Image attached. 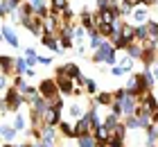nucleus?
<instances>
[{
	"label": "nucleus",
	"mask_w": 158,
	"mask_h": 147,
	"mask_svg": "<svg viewBox=\"0 0 158 147\" xmlns=\"http://www.w3.org/2000/svg\"><path fill=\"white\" fill-rule=\"evenodd\" d=\"M59 45H61V50H70V48H73L75 45V41H73V36H59Z\"/></svg>",
	"instance_id": "obj_37"
},
{
	"label": "nucleus",
	"mask_w": 158,
	"mask_h": 147,
	"mask_svg": "<svg viewBox=\"0 0 158 147\" xmlns=\"http://www.w3.org/2000/svg\"><path fill=\"white\" fill-rule=\"evenodd\" d=\"M20 25H23L25 29H30V32L34 36H43V18L39 16V14H32V16H23V20H20Z\"/></svg>",
	"instance_id": "obj_4"
},
{
	"label": "nucleus",
	"mask_w": 158,
	"mask_h": 147,
	"mask_svg": "<svg viewBox=\"0 0 158 147\" xmlns=\"http://www.w3.org/2000/svg\"><path fill=\"white\" fill-rule=\"evenodd\" d=\"M158 0H140V7H149V5H156Z\"/></svg>",
	"instance_id": "obj_47"
},
{
	"label": "nucleus",
	"mask_w": 158,
	"mask_h": 147,
	"mask_svg": "<svg viewBox=\"0 0 158 147\" xmlns=\"http://www.w3.org/2000/svg\"><path fill=\"white\" fill-rule=\"evenodd\" d=\"M118 66H120L124 72H129V70L133 68V59H129L127 54H124V57H118Z\"/></svg>",
	"instance_id": "obj_31"
},
{
	"label": "nucleus",
	"mask_w": 158,
	"mask_h": 147,
	"mask_svg": "<svg viewBox=\"0 0 158 147\" xmlns=\"http://www.w3.org/2000/svg\"><path fill=\"white\" fill-rule=\"evenodd\" d=\"M16 147H32L30 143H20V145H16Z\"/></svg>",
	"instance_id": "obj_49"
},
{
	"label": "nucleus",
	"mask_w": 158,
	"mask_h": 147,
	"mask_svg": "<svg viewBox=\"0 0 158 147\" xmlns=\"http://www.w3.org/2000/svg\"><path fill=\"white\" fill-rule=\"evenodd\" d=\"M75 134H77V138L79 136H86V134H93V129H90V122H88V118H81V120H77L75 122Z\"/></svg>",
	"instance_id": "obj_16"
},
{
	"label": "nucleus",
	"mask_w": 158,
	"mask_h": 147,
	"mask_svg": "<svg viewBox=\"0 0 158 147\" xmlns=\"http://www.w3.org/2000/svg\"><path fill=\"white\" fill-rule=\"evenodd\" d=\"M36 63H41V66H50V63H52V59H50V57H36Z\"/></svg>",
	"instance_id": "obj_42"
},
{
	"label": "nucleus",
	"mask_w": 158,
	"mask_h": 147,
	"mask_svg": "<svg viewBox=\"0 0 158 147\" xmlns=\"http://www.w3.org/2000/svg\"><path fill=\"white\" fill-rule=\"evenodd\" d=\"M11 14V7H9V2L7 0H0V18H7Z\"/></svg>",
	"instance_id": "obj_38"
},
{
	"label": "nucleus",
	"mask_w": 158,
	"mask_h": 147,
	"mask_svg": "<svg viewBox=\"0 0 158 147\" xmlns=\"http://www.w3.org/2000/svg\"><path fill=\"white\" fill-rule=\"evenodd\" d=\"M127 131H129V129L124 127V122H118V124H115V127H113V129H111V136H113V138H120V141H124V136H127Z\"/></svg>",
	"instance_id": "obj_27"
},
{
	"label": "nucleus",
	"mask_w": 158,
	"mask_h": 147,
	"mask_svg": "<svg viewBox=\"0 0 158 147\" xmlns=\"http://www.w3.org/2000/svg\"><path fill=\"white\" fill-rule=\"evenodd\" d=\"M99 147H111V145H99Z\"/></svg>",
	"instance_id": "obj_53"
},
{
	"label": "nucleus",
	"mask_w": 158,
	"mask_h": 147,
	"mask_svg": "<svg viewBox=\"0 0 158 147\" xmlns=\"http://www.w3.org/2000/svg\"><path fill=\"white\" fill-rule=\"evenodd\" d=\"M56 134H59V131H56V127H43V131H41V141L54 147V143H56Z\"/></svg>",
	"instance_id": "obj_17"
},
{
	"label": "nucleus",
	"mask_w": 158,
	"mask_h": 147,
	"mask_svg": "<svg viewBox=\"0 0 158 147\" xmlns=\"http://www.w3.org/2000/svg\"><path fill=\"white\" fill-rule=\"evenodd\" d=\"M93 61H95V63H109L111 68H113V66H118V52H115V48H113L109 41H104L102 48H97L95 52H93Z\"/></svg>",
	"instance_id": "obj_1"
},
{
	"label": "nucleus",
	"mask_w": 158,
	"mask_h": 147,
	"mask_svg": "<svg viewBox=\"0 0 158 147\" xmlns=\"http://www.w3.org/2000/svg\"><path fill=\"white\" fill-rule=\"evenodd\" d=\"M118 122H120V115H115V113H109V115H106V118H104V122H102V124H104V127H106V129H109V131H111V129H113V127H115V124H118Z\"/></svg>",
	"instance_id": "obj_32"
},
{
	"label": "nucleus",
	"mask_w": 158,
	"mask_h": 147,
	"mask_svg": "<svg viewBox=\"0 0 158 147\" xmlns=\"http://www.w3.org/2000/svg\"><path fill=\"white\" fill-rule=\"evenodd\" d=\"M56 131H59L61 136H66V138H75V141H77V134H75V122H70V120H61L59 124H56Z\"/></svg>",
	"instance_id": "obj_12"
},
{
	"label": "nucleus",
	"mask_w": 158,
	"mask_h": 147,
	"mask_svg": "<svg viewBox=\"0 0 158 147\" xmlns=\"http://www.w3.org/2000/svg\"><path fill=\"white\" fill-rule=\"evenodd\" d=\"M93 138H95L97 145H106V143H109V138H111V131L106 129L104 124H99L97 129H93Z\"/></svg>",
	"instance_id": "obj_14"
},
{
	"label": "nucleus",
	"mask_w": 158,
	"mask_h": 147,
	"mask_svg": "<svg viewBox=\"0 0 158 147\" xmlns=\"http://www.w3.org/2000/svg\"><path fill=\"white\" fill-rule=\"evenodd\" d=\"M27 86H30V84H27L23 77H14V88H18L23 95H25V91H27Z\"/></svg>",
	"instance_id": "obj_36"
},
{
	"label": "nucleus",
	"mask_w": 158,
	"mask_h": 147,
	"mask_svg": "<svg viewBox=\"0 0 158 147\" xmlns=\"http://www.w3.org/2000/svg\"><path fill=\"white\" fill-rule=\"evenodd\" d=\"M41 43H43V45H45V48H50V50H52V52H66V50H61V45H59V36H56V34H43L41 36Z\"/></svg>",
	"instance_id": "obj_10"
},
{
	"label": "nucleus",
	"mask_w": 158,
	"mask_h": 147,
	"mask_svg": "<svg viewBox=\"0 0 158 147\" xmlns=\"http://www.w3.org/2000/svg\"><path fill=\"white\" fill-rule=\"evenodd\" d=\"M104 41H106V39H102L99 34H90V36H88V48L93 50V52H95L97 48H102V43H104Z\"/></svg>",
	"instance_id": "obj_28"
},
{
	"label": "nucleus",
	"mask_w": 158,
	"mask_h": 147,
	"mask_svg": "<svg viewBox=\"0 0 158 147\" xmlns=\"http://www.w3.org/2000/svg\"><path fill=\"white\" fill-rule=\"evenodd\" d=\"M135 41H138V43L149 41V29H147V23H145V25H135Z\"/></svg>",
	"instance_id": "obj_23"
},
{
	"label": "nucleus",
	"mask_w": 158,
	"mask_h": 147,
	"mask_svg": "<svg viewBox=\"0 0 158 147\" xmlns=\"http://www.w3.org/2000/svg\"><path fill=\"white\" fill-rule=\"evenodd\" d=\"M61 113H63V109L50 106L45 111V115H43V124H45V127H56V124L61 122Z\"/></svg>",
	"instance_id": "obj_7"
},
{
	"label": "nucleus",
	"mask_w": 158,
	"mask_h": 147,
	"mask_svg": "<svg viewBox=\"0 0 158 147\" xmlns=\"http://www.w3.org/2000/svg\"><path fill=\"white\" fill-rule=\"evenodd\" d=\"M111 75H113V77H120V75H124V70H122L120 66H113V68H111Z\"/></svg>",
	"instance_id": "obj_44"
},
{
	"label": "nucleus",
	"mask_w": 158,
	"mask_h": 147,
	"mask_svg": "<svg viewBox=\"0 0 158 147\" xmlns=\"http://www.w3.org/2000/svg\"><path fill=\"white\" fill-rule=\"evenodd\" d=\"M0 115H2V102H0Z\"/></svg>",
	"instance_id": "obj_51"
},
{
	"label": "nucleus",
	"mask_w": 158,
	"mask_h": 147,
	"mask_svg": "<svg viewBox=\"0 0 158 147\" xmlns=\"http://www.w3.org/2000/svg\"><path fill=\"white\" fill-rule=\"evenodd\" d=\"M11 127H14V129H16L18 134H20V131H23V129L27 127V120H25V115H23V113H16V118H14V122H11Z\"/></svg>",
	"instance_id": "obj_29"
},
{
	"label": "nucleus",
	"mask_w": 158,
	"mask_h": 147,
	"mask_svg": "<svg viewBox=\"0 0 158 147\" xmlns=\"http://www.w3.org/2000/svg\"><path fill=\"white\" fill-rule=\"evenodd\" d=\"M120 34H122V39H124L127 43H133V41H135V25H133V23H127V20H124V25H122Z\"/></svg>",
	"instance_id": "obj_18"
},
{
	"label": "nucleus",
	"mask_w": 158,
	"mask_h": 147,
	"mask_svg": "<svg viewBox=\"0 0 158 147\" xmlns=\"http://www.w3.org/2000/svg\"><path fill=\"white\" fill-rule=\"evenodd\" d=\"M25 57L27 59H34V57H36V50H34V48H25Z\"/></svg>",
	"instance_id": "obj_45"
},
{
	"label": "nucleus",
	"mask_w": 158,
	"mask_h": 147,
	"mask_svg": "<svg viewBox=\"0 0 158 147\" xmlns=\"http://www.w3.org/2000/svg\"><path fill=\"white\" fill-rule=\"evenodd\" d=\"M77 147H99V145L95 143L93 134H86V136H79L77 138Z\"/></svg>",
	"instance_id": "obj_24"
},
{
	"label": "nucleus",
	"mask_w": 158,
	"mask_h": 147,
	"mask_svg": "<svg viewBox=\"0 0 158 147\" xmlns=\"http://www.w3.org/2000/svg\"><path fill=\"white\" fill-rule=\"evenodd\" d=\"M109 109H111V113H115V115L122 118V102H115V100H113V104H111Z\"/></svg>",
	"instance_id": "obj_40"
},
{
	"label": "nucleus",
	"mask_w": 158,
	"mask_h": 147,
	"mask_svg": "<svg viewBox=\"0 0 158 147\" xmlns=\"http://www.w3.org/2000/svg\"><path fill=\"white\" fill-rule=\"evenodd\" d=\"M0 136L5 138V143H11L14 138L18 136V131L11 127V124H2V127H0Z\"/></svg>",
	"instance_id": "obj_21"
},
{
	"label": "nucleus",
	"mask_w": 158,
	"mask_h": 147,
	"mask_svg": "<svg viewBox=\"0 0 158 147\" xmlns=\"http://www.w3.org/2000/svg\"><path fill=\"white\" fill-rule=\"evenodd\" d=\"M7 2H9V7H11V11H14V9H18V7H20V5L25 2V0H7Z\"/></svg>",
	"instance_id": "obj_43"
},
{
	"label": "nucleus",
	"mask_w": 158,
	"mask_h": 147,
	"mask_svg": "<svg viewBox=\"0 0 158 147\" xmlns=\"http://www.w3.org/2000/svg\"><path fill=\"white\" fill-rule=\"evenodd\" d=\"M0 32H2V39L9 43L11 48H18V45H20V41H18V36H16V32H14V27H11V25H7V23H5Z\"/></svg>",
	"instance_id": "obj_11"
},
{
	"label": "nucleus",
	"mask_w": 158,
	"mask_h": 147,
	"mask_svg": "<svg viewBox=\"0 0 158 147\" xmlns=\"http://www.w3.org/2000/svg\"><path fill=\"white\" fill-rule=\"evenodd\" d=\"M2 41H5V39H2V32H0V43H2Z\"/></svg>",
	"instance_id": "obj_52"
},
{
	"label": "nucleus",
	"mask_w": 158,
	"mask_h": 147,
	"mask_svg": "<svg viewBox=\"0 0 158 147\" xmlns=\"http://www.w3.org/2000/svg\"><path fill=\"white\" fill-rule=\"evenodd\" d=\"M2 147H16V145H11V143H5V145H2Z\"/></svg>",
	"instance_id": "obj_50"
},
{
	"label": "nucleus",
	"mask_w": 158,
	"mask_h": 147,
	"mask_svg": "<svg viewBox=\"0 0 158 147\" xmlns=\"http://www.w3.org/2000/svg\"><path fill=\"white\" fill-rule=\"evenodd\" d=\"M95 11H104V9H111V7H109V2H106V0H95Z\"/></svg>",
	"instance_id": "obj_41"
},
{
	"label": "nucleus",
	"mask_w": 158,
	"mask_h": 147,
	"mask_svg": "<svg viewBox=\"0 0 158 147\" xmlns=\"http://www.w3.org/2000/svg\"><path fill=\"white\" fill-rule=\"evenodd\" d=\"M147 147H158V131H156V127L152 124V127L147 129Z\"/></svg>",
	"instance_id": "obj_25"
},
{
	"label": "nucleus",
	"mask_w": 158,
	"mask_h": 147,
	"mask_svg": "<svg viewBox=\"0 0 158 147\" xmlns=\"http://www.w3.org/2000/svg\"><path fill=\"white\" fill-rule=\"evenodd\" d=\"M124 127H127V129H142V127H140V120H138L135 115H127V118H124Z\"/></svg>",
	"instance_id": "obj_33"
},
{
	"label": "nucleus",
	"mask_w": 158,
	"mask_h": 147,
	"mask_svg": "<svg viewBox=\"0 0 158 147\" xmlns=\"http://www.w3.org/2000/svg\"><path fill=\"white\" fill-rule=\"evenodd\" d=\"M149 70H152V75H154V79H158V61L152 66V68H149Z\"/></svg>",
	"instance_id": "obj_46"
},
{
	"label": "nucleus",
	"mask_w": 158,
	"mask_h": 147,
	"mask_svg": "<svg viewBox=\"0 0 158 147\" xmlns=\"http://www.w3.org/2000/svg\"><path fill=\"white\" fill-rule=\"evenodd\" d=\"M68 0H50V11H54V14H61L63 9H68Z\"/></svg>",
	"instance_id": "obj_26"
},
{
	"label": "nucleus",
	"mask_w": 158,
	"mask_h": 147,
	"mask_svg": "<svg viewBox=\"0 0 158 147\" xmlns=\"http://www.w3.org/2000/svg\"><path fill=\"white\" fill-rule=\"evenodd\" d=\"M56 77H66V79H73V82H79L84 75H81V70H79V66L77 63H63L56 68Z\"/></svg>",
	"instance_id": "obj_5"
},
{
	"label": "nucleus",
	"mask_w": 158,
	"mask_h": 147,
	"mask_svg": "<svg viewBox=\"0 0 158 147\" xmlns=\"http://www.w3.org/2000/svg\"><path fill=\"white\" fill-rule=\"evenodd\" d=\"M131 11H133V5L129 2V0H120V2H118V14H120V18L131 16Z\"/></svg>",
	"instance_id": "obj_22"
},
{
	"label": "nucleus",
	"mask_w": 158,
	"mask_h": 147,
	"mask_svg": "<svg viewBox=\"0 0 158 147\" xmlns=\"http://www.w3.org/2000/svg\"><path fill=\"white\" fill-rule=\"evenodd\" d=\"M9 75H5V72H0V97L7 93V88H9Z\"/></svg>",
	"instance_id": "obj_35"
},
{
	"label": "nucleus",
	"mask_w": 158,
	"mask_h": 147,
	"mask_svg": "<svg viewBox=\"0 0 158 147\" xmlns=\"http://www.w3.org/2000/svg\"><path fill=\"white\" fill-rule=\"evenodd\" d=\"M124 52H127V57L129 59H142V43H138V41H133V43H129V45L124 48Z\"/></svg>",
	"instance_id": "obj_15"
},
{
	"label": "nucleus",
	"mask_w": 158,
	"mask_h": 147,
	"mask_svg": "<svg viewBox=\"0 0 158 147\" xmlns=\"http://www.w3.org/2000/svg\"><path fill=\"white\" fill-rule=\"evenodd\" d=\"M32 147H52V145H48V143H43V141H36Z\"/></svg>",
	"instance_id": "obj_48"
},
{
	"label": "nucleus",
	"mask_w": 158,
	"mask_h": 147,
	"mask_svg": "<svg viewBox=\"0 0 158 147\" xmlns=\"http://www.w3.org/2000/svg\"><path fill=\"white\" fill-rule=\"evenodd\" d=\"M25 70H27L25 57H23V59H20V57H14V72H11V77H23Z\"/></svg>",
	"instance_id": "obj_20"
},
{
	"label": "nucleus",
	"mask_w": 158,
	"mask_h": 147,
	"mask_svg": "<svg viewBox=\"0 0 158 147\" xmlns=\"http://www.w3.org/2000/svg\"><path fill=\"white\" fill-rule=\"evenodd\" d=\"M0 102H2V109L7 106V111H18V109L25 104V95L20 93L18 88L9 86V88H7V93L0 97Z\"/></svg>",
	"instance_id": "obj_2"
},
{
	"label": "nucleus",
	"mask_w": 158,
	"mask_h": 147,
	"mask_svg": "<svg viewBox=\"0 0 158 147\" xmlns=\"http://www.w3.org/2000/svg\"><path fill=\"white\" fill-rule=\"evenodd\" d=\"M81 86H84V91L88 93V95H95L97 93V84L93 82V79H88V77H84V84Z\"/></svg>",
	"instance_id": "obj_34"
},
{
	"label": "nucleus",
	"mask_w": 158,
	"mask_h": 147,
	"mask_svg": "<svg viewBox=\"0 0 158 147\" xmlns=\"http://www.w3.org/2000/svg\"><path fill=\"white\" fill-rule=\"evenodd\" d=\"M127 93H129V91H127V88H118V91H115V93H113V100H115V102H122V100H124V97H127Z\"/></svg>",
	"instance_id": "obj_39"
},
{
	"label": "nucleus",
	"mask_w": 158,
	"mask_h": 147,
	"mask_svg": "<svg viewBox=\"0 0 158 147\" xmlns=\"http://www.w3.org/2000/svg\"><path fill=\"white\" fill-rule=\"evenodd\" d=\"M39 88V95H43L45 100H56V97H61V93H59V86H56V79H43V82L36 86Z\"/></svg>",
	"instance_id": "obj_3"
},
{
	"label": "nucleus",
	"mask_w": 158,
	"mask_h": 147,
	"mask_svg": "<svg viewBox=\"0 0 158 147\" xmlns=\"http://www.w3.org/2000/svg\"><path fill=\"white\" fill-rule=\"evenodd\" d=\"M86 36H88L86 27H84V25H79V23H73V41H79V45H84Z\"/></svg>",
	"instance_id": "obj_19"
},
{
	"label": "nucleus",
	"mask_w": 158,
	"mask_h": 147,
	"mask_svg": "<svg viewBox=\"0 0 158 147\" xmlns=\"http://www.w3.org/2000/svg\"><path fill=\"white\" fill-rule=\"evenodd\" d=\"M135 109H138V97H135V95H131V93H127V97L122 100V118L133 115Z\"/></svg>",
	"instance_id": "obj_8"
},
{
	"label": "nucleus",
	"mask_w": 158,
	"mask_h": 147,
	"mask_svg": "<svg viewBox=\"0 0 158 147\" xmlns=\"http://www.w3.org/2000/svg\"><path fill=\"white\" fill-rule=\"evenodd\" d=\"M113 104V93H97L95 97L90 100V106H111Z\"/></svg>",
	"instance_id": "obj_13"
},
{
	"label": "nucleus",
	"mask_w": 158,
	"mask_h": 147,
	"mask_svg": "<svg viewBox=\"0 0 158 147\" xmlns=\"http://www.w3.org/2000/svg\"><path fill=\"white\" fill-rule=\"evenodd\" d=\"M86 111L88 109L86 106H81V102H77V100H73L70 104L63 109V113H68V118H70V122H77V120H81V118L86 115Z\"/></svg>",
	"instance_id": "obj_6"
},
{
	"label": "nucleus",
	"mask_w": 158,
	"mask_h": 147,
	"mask_svg": "<svg viewBox=\"0 0 158 147\" xmlns=\"http://www.w3.org/2000/svg\"><path fill=\"white\" fill-rule=\"evenodd\" d=\"M147 29H149V39L152 41H158V20H147Z\"/></svg>",
	"instance_id": "obj_30"
},
{
	"label": "nucleus",
	"mask_w": 158,
	"mask_h": 147,
	"mask_svg": "<svg viewBox=\"0 0 158 147\" xmlns=\"http://www.w3.org/2000/svg\"><path fill=\"white\" fill-rule=\"evenodd\" d=\"M131 20H133V25H145L149 20V7H133Z\"/></svg>",
	"instance_id": "obj_9"
}]
</instances>
